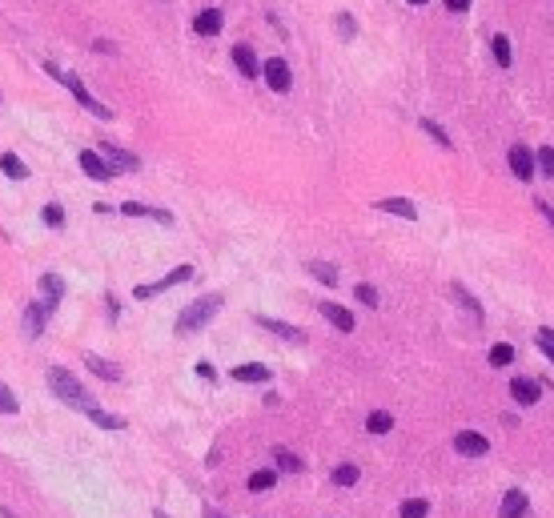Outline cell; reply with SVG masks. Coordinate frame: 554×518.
<instances>
[{
	"label": "cell",
	"mask_w": 554,
	"mask_h": 518,
	"mask_svg": "<svg viewBox=\"0 0 554 518\" xmlns=\"http://www.w3.org/2000/svg\"><path fill=\"white\" fill-rule=\"evenodd\" d=\"M84 366L97 373V378H105V382H121L125 378V370L117 362H109V357H100V354H84Z\"/></svg>",
	"instance_id": "cell-12"
},
{
	"label": "cell",
	"mask_w": 554,
	"mask_h": 518,
	"mask_svg": "<svg viewBox=\"0 0 554 518\" xmlns=\"http://www.w3.org/2000/svg\"><path fill=\"white\" fill-rule=\"evenodd\" d=\"M17 410H20V406H17V394L0 382V414H17Z\"/></svg>",
	"instance_id": "cell-35"
},
{
	"label": "cell",
	"mask_w": 554,
	"mask_h": 518,
	"mask_svg": "<svg viewBox=\"0 0 554 518\" xmlns=\"http://www.w3.org/2000/svg\"><path fill=\"white\" fill-rule=\"evenodd\" d=\"M526 515V494L522 490H506L502 506H498V518H522Z\"/></svg>",
	"instance_id": "cell-19"
},
{
	"label": "cell",
	"mask_w": 554,
	"mask_h": 518,
	"mask_svg": "<svg viewBox=\"0 0 554 518\" xmlns=\"http://www.w3.org/2000/svg\"><path fill=\"white\" fill-rule=\"evenodd\" d=\"M221 24H225L221 8H205V13H197V17H193V33L197 36H217V33H221Z\"/></svg>",
	"instance_id": "cell-13"
},
{
	"label": "cell",
	"mask_w": 554,
	"mask_h": 518,
	"mask_svg": "<svg viewBox=\"0 0 554 518\" xmlns=\"http://www.w3.org/2000/svg\"><path fill=\"white\" fill-rule=\"evenodd\" d=\"M257 325L261 330H269V334H277V338H285V341H306V334L301 330H294V325H285V322H277V318H257Z\"/></svg>",
	"instance_id": "cell-20"
},
{
	"label": "cell",
	"mask_w": 554,
	"mask_h": 518,
	"mask_svg": "<svg viewBox=\"0 0 554 518\" xmlns=\"http://www.w3.org/2000/svg\"><path fill=\"white\" fill-rule=\"evenodd\" d=\"M510 394H514V402H522V406H534L538 398H542L538 382H530V378H514V382H510Z\"/></svg>",
	"instance_id": "cell-17"
},
{
	"label": "cell",
	"mask_w": 554,
	"mask_h": 518,
	"mask_svg": "<svg viewBox=\"0 0 554 518\" xmlns=\"http://www.w3.org/2000/svg\"><path fill=\"white\" fill-rule=\"evenodd\" d=\"M233 65H237V73H241V77H257V73H261L257 52L249 49V45H237V49H233Z\"/></svg>",
	"instance_id": "cell-16"
},
{
	"label": "cell",
	"mask_w": 554,
	"mask_h": 518,
	"mask_svg": "<svg viewBox=\"0 0 554 518\" xmlns=\"http://www.w3.org/2000/svg\"><path fill=\"white\" fill-rule=\"evenodd\" d=\"M310 274L317 281H326V286H338V269L329 265V261H310Z\"/></svg>",
	"instance_id": "cell-30"
},
{
	"label": "cell",
	"mask_w": 554,
	"mask_h": 518,
	"mask_svg": "<svg viewBox=\"0 0 554 518\" xmlns=\"http://www.w3.org/2000/svg\"><path fill=\"white\" fill-rule=\"evenodd\" d=\"M426 515H430V502L426 498H406L402 510H398V518H426Z\"/></svg>",
	"instance_id": "cell-27"
},
{
	"label": "cell",
	"mask_w": 554,
	"mask_h": 518,
	"mask_svg": "<svg viewBox=\"0 0 554 518\" xmlns=\"http://www.w3.org/2000/svg\"><path fill=\"white\" fill-rule=\"evenodd\" d=\"M490 49H494V61H498V65H502V68H510V40H506L502 33H494Z\"/></svg>",
	"instance_id": "cell-31"
},
{
	"label": "cell",
	"mask_w": 554,
	"mask_h": 518,
	"mask_svg": "<svg viewBox=\"0 0 554 518\" xmlns=\"http://www.w3.org/2000/svg\"><path fill=\"white\" fill-rule=\"evenodd\" d=\"M197 373H201V378H205V382H213V378H217V370H213V366H205V362H201V366H197Z\"/></svg>",
	"instance_id": "cell-40"
},
{
	"label": "cell",
	"mask_w": 554,
	"mask_h": 518,
	"mask_svg": "<svg viewBox=\"0 0 554 518\" xmlns=\"http://www.w3.org/2000/svg\"><path fill=\"white\" fill-rule=\"evenodd\" d=\"M233 382H269V366H261V362H249V366H233Z\"/></svg>",
	"instance_id": "cell-21"
},
{
	"label": "cell",
	"mask_w": 554,
	"mask_h": 518,
	"mask_svg": "<svg viewBox=\"0 0 554 518\" xmlns=\"http://www.w3.org/2000/svg\"><path fill=\"white\" fill-rule=\"evenodd\" d=\"M534 165H538V173L554 177V149H551V145H542V149L534 153Z\"/></svg>",
	"instance_id": "cell-32"
},
{
	"label": "cell",
	"mask_w": 554,
	"mask_h": 518,
	"mask_svg": "<svg viewBox=\"0 0 554 518\" xmlns=\"http://www.w3.org/2000/svg\"><path fill=\"white\" fill-rule=\"evenodd\" d=\"M410 4H430V0H410Z\"/></svg>",
	"instance_id": "cell-44"
},
{
	"label": "cell",
	"mask_w": 554,
	"mask_h": 518,
	"mask_svg": "<svg viewBox=\"0 0 554 518\" xmlns=\"http://www.w3.org/2000/svg\"><path fill=\"white\" fill-rule=\"evenodd\" d=\"M49 318H52V309L45 306V302H33V306L24 309V334H29V338H40Z\"/></svg>",
	"instance_id": "cell-10"
},
{
	"label": "cell",
	"mask_w": 554,
	"mask_h": 518,
	"mask_svg": "<svg viewBox=\"0 0 554 518\" xmlns=\"http://www.w3.org/2000/svg\"><path fill=\"white\" fill-rule=\"evenodd\" d=\"M338 29H342V36H345V40H350V36L358 33V24H354V17H350V13H342V17H338Z\"/></svg>",
	"instance_id": "cell-38"
},
{
	"label": "cell",
	"mask_w": 554,
	"mask_h": 518,
	"mask_svg": "<svg viewBox=\"0 0 554 518\" xmlns=\"http://www.w3.org/2000/svg\"><path fill=\"white\" fill-rule=\"evenodd\" d=\"M377 209H382V213H398V217H406V221L418 217V205L406 201V197H382V201H377Z\"/></svg>",
	"instance_id": "cell-18"
},
{
	"label": "cell",
	"mask_w": 554,
	"mask_h": 518,
	"mask_svg": "<svg viewBox=\"0 0 554 518\" xmlns=\"http://www.w3.org/2000/svg\"><path fill=\"white\" fill-rule=\"evenodd\" d=\"M446 8H450V13H466V8H470V0H446Z\"/></svg>",
	"instance_id": "cell-39"
},
{
	"label": "cell",
	"mask_w": 554,
	"mask_h": 518,
	"mask_svg": "<svg viewBox=\"0 0 554 518\" xmlns=\"http://www.w3.org/2000/svg\"><path fill=\"white\" fill-rule=\"evenodd\" d=\"M40 293H45V306L57 309V306H61V297H65V277L45 274V277H40Z\"/></svg>",
	"instance_id": "cell-15"
},
{
	"label": "cell",
	"mask_w": 554,
	"mask_h": 518,
	"mask_svg": "<svg viewBox=\"0 0 554 518\" xmlns=\"http://www.w3.org/2000/svg\"><path fill=\"white\" fill-rule=\"evenodd\" d=\"M49 390L57 394V398H61V402H68L73 410H84V414H89V410L97 406L93 398H89V394H84L81 382H77V378L65 370V366H52V370H49Z\"/></svg>",
	"instance_id": "cell-1"
},
{
	"label": "cell",
	"mask_w": 554,
	"mask_h": 518,
	"mask_svg": "<svg viewBox=\"0 0 554 518\" xmlns=\"http://www.w3.org/2000/svg\"><path fill=\"white\" fill-rule=\"evenodd\" d=\"M322 318H326L329 325H334V330H342V334H354V313H350V309L345 306H338V302H322Z\"/></svg>",
	"instance_id": "cell-9"
},
{
	"label": "cell",
	"mask_w": 554,
	"mask_h": 518,
	"mask_svg": "<svg viewBox=\"0 0 554 518\" xmlns=\"http://www.w3.org/2000/svg\"><path fill=\"white\" fill-rule=\"evenodd\" d=\"M510 362H514V346H510V341L490 346V366H510Z\"/></svg>",
	"instance_id": "cell-29"
},
{
	"label": "cell",
	"mask_w": 554,
	"mask_h": 518,
	"mask_svg": "<svg viewBox=\"0 0 554 518\" xmlns=\"http://www.w3.org/2000/svg\"><path fill=\"white\" fill-rule=\"evenodd\" d=\"M125 217H149V221H161V225H173V213L169 209H153V205H141V201H125L121 205Z\"/></svg>",
	"instance_id": "cell-11"
},
{
	"label": "cell",
	"mask_w": 554,
	"mask_h": 518,
	"mask_svg": "<svg viewBox=\"0 0 554 518\" xmlns=\"http://www.w3.org/2000/svg\"><path fill=\"white\" fill-rule=\"evenodd\" d=\"M450 293H454V302H458L462 309H466V313H470L474 322H482V306L474 302V293L466 290V286H458V281H454V286H450Z\"/></svg>",
	"instance_id": "cell-22"
},
{
	"label": "cell",
	"mask_w": 554,
	"mask_h": 518,
	"mask_svg": "<svg viewBox=\"0 0 554 518\" xmlns=\"http://www.w3.org/2000/svg\"><path fill=\"white\" fill-rule=\"evenodd\" d=\"M538 350H542V354L554 362V330H546V325L538 330Z\"/></svg>",
	"instance_id": "cell-37"
},
{
	"label": "cell",
	"mask_w": 554,
	"mask_h": 518,
	"mask_svg": "<svg viewBox=\"0 0 554 518\" xmlns=\"http://www.w3.org/2000/svg\"><path fill=\"white\" fill-rule=\"evenodd\" d=\"M0 169H4V177H13V181H24V177H29V165L20 161L17 153H0Z\"/></svg>",
	"instance_id": "cell-23"
},
{
	"label": "cell",
	"mask_w": 554,
	"mask_h": 518,
	"mask_svg": "<svg viewBox=\"0 0 554 518\" xmlns=\"http://www.w3.org/2000/svg\"><path fill=\"white\" fill-rule=\"evenodd\" d=\"M454 450L466 454V458H482V454H490V442L478 430H462V434L454 438Z\"/></svg>",
	"instance_id": "cell-7"
},
{
	"label": "cell",
	"mask_w": 554,
	"mask_h": 518,
	"mask_svg": "<svg viewBox=\"0 0 554 518\" xmlns=\"http://www.w3.org/2000/svg\"><path fill=\"white\" fill-rule=\"evenodd\" d=\"M366 430H370V434H390V430H394V418L386 414V410H374V414L366 418Z\"/></svg>",
	"instance_id": "cell-26"
},
{
	"label": "cell",
	"mask_w": 554,
	"mask_h": 518,
	"mask_svg": "<svg viewBox=\"0 0 554 518\" xmlns=\"http://www.w3.org/2000/svg\"><path fill=\"white\" fill-rule=\"evenodd\" d=\"M274 482H277L274 470H253V474H249V490H253V494H265V490H274Z\"/></svg>",
	"instance_id": "cell-25"
},
{
	"label": "cell",
	"mask_w": 554,
	"mask_h": 518,
	"mask_svg": "<svg viewBox=\"0 0 554 518\" xmlns=\"http://www.w3.org/2000/svg\"><path fill=\"white\" fill-rule=\"evenodd\" d=\"M189 277H193V265H177V269H173V274H165L161 281H149V286H137V290H133V297H137V302H149V297H157L161 290H173V286H181V281H189Z\"/></svg>",
	"instance_id": "cell-4"
},
{
	"label": "cell",
	"mask_w": 554,
	"mask_h": 518,
	"mask_svg": "<svg viewBox=\"0 0 554 518\" xmlns=\"http://www.w3.org/2000/svg\"><path fill=\"white\" fill-rule=\"evenodd\" d=\"M506 161H510V173L518 181H530L538 173V165H534V153L526 145H510V153H506Z\"/></svg>",
	"instance_id": "cell-6"
},
{
	"label": "cell",
	"mask_w": 554,
	"mask_h": 518,
	"mask_svg": "<svg viewBox=\"0 0 554 518\" xmlns=\"http://www.w3.org/2000/svg\"><path fill=\"white\" fill-rule=\"evenodd\" d=\"M40 217H45V225H52V229L65 225V209H61V205H45V213H40Z\"/></svg>",
	"instance_id": "cell-36"
},
{
	"label": "cell",
	"mask_w": 554,
	"mask_h": 518,
	"mask_svg": "<svg viewBox=\"0 0 554 518\" xmlns=\"http://www.w3.org/2000/svg\"><path fill=\"white\" fill-rule=\"evenodd\" d=\"M45 68H49V77H57V81L65 84V89L73 93V97L81 101V109H84V113L100 117V121H109V117H113V109H109V105H100V101L93 97L89 89H84V81L77 77V73H65V68H57V65H45Z\"/></svg>",
	"instance_id": "cell-3"
},
{
	"label": "cell",
	"mask_w": 554,
	"mask_h": 518,
	"mask_svg": "<svg viewBox=\"0 0 554 518\" xmlns=\"http://www.w3.org/2000/svg\"><path fill=\"white\" fill-rule=\"evenodd\" d=\"M261 77H265V84H269L274 93H290V84H294V73H290V65H285L281 57H269V61L261 65Z\"/></svg>",
	"instance_id": "cell-5"
},
{
	"label": "cell",
	"mask_w": 554,
	"mask_h": 518,
	"mask_svg": "<svg viewBox=\"0 0 554 518\" xmlns=\"http://www.w3.org/2000/svg\"><path fill=\"white\" fill-rule=\"evenodd\" d=\"M422 129H426V133H430V137H434V141H438V145H442V149H450V133L442 129L438 121H430V117H422Z\"/></svg>",
	"instance_id": "cell-33"
},
{
	"label": "cell",
	"mask_w": 554,
	"mask_h": 518,
	"mask_svg": "<svg viewBox=\"0 0 554 518\" xmlns=\"http://www.w3.org/2000/svg\"><path fill=\"white\" fill-rule=\"evenodd\" d=\"M77 161H81V169L89 173V177H97V181H109V177L117 173V169H113L109 161H105V157H100L97 149H84V153L77 157Z\"/></svg>",
	"instance_id": "cell-8"
},
{
	"label": "cell",
	"mask_w": 554,
	"mask_h": 518,
	"mask_svg": "<svg viewBox=\"0 0 554 518\" xmlns=\"http://www.w3.org/2000/svg\"><path fill=\"white\" fill-rule=\"evenodd\" d=\"M0 518H17V515H13V510H0Z\"/></svg>",
	"instance_id": "cell-43"
},
{
	"label": "cell",
	"mask_w": 554,
	"mask_h": 518,
	"mask_svg": "<svg viewBox=\"0 0 554 518\" xmlns=\"http://www.w3.org/2000/svg\"><path fill=\"white\" fill-rule=\"evenodd\" d=\"M205 518H225L221 510H213V506H205Z\"/></svg>",
	"instance_id": "cell-42"
},
{
	"label": "cell",
	"mask_w": 554,
	"mask_h": 518,
	"mask_svg": "<svg viewBox=\"0 0 554 518\" xmlns=\"http://www.w3.org/2000/svg\"><path fill=\"white\" fill-rule=\"evenodd\" d=\"M225 306V297L221 293H205V297H197V302H189V306L177 313V330L181 334H193V330H201V325L213 322V313Z\"/></svg>",
	"instance_id": "cell-2"
},
{
	"label": "cell",
	"mask_w": 554,
	"mask_h": 518,
	"mask_svg": "<svg viewBox=\"0 0 554 518\" xmlns=\"http://www.w3.org/2000/svg\"><path fill=\"white\" fill-rule=\"evenodd\" d=\"M274 462H277V470H285V474H301V458H297L294 450H285V446L274 450Z\"/></svg>",
	"instance_id": "cell-24"
},
{
	"label": "cell",
	"mask_w": 554,
	"mask_h": 518,
	"mask_svg": "<svg viewBox=\"0 0 554 518\" xmlns=\"http://www.w3.org/2000/svg\"><path fill=\"white\" fill-rule=\"evenodd\" d=\"M354 297H358L361 306H370V309L377 306V290L370 286V281H361V286H354Z\"/></svg>",
	"instance_id": "cell-34"
},
{
	"label": "cell",
	"mask_w": 554,
	"mask_h": 518,
	"mask_svg": "<svg viewBox=\"0 0 554 518\" xmlns=\"http://www.w3.org/2000/svg\"><path fill=\"white\" fill-rule=\"evenodd\" d=\"M153 518H169V515H161V510H157V515H153Z\"/></svg>",
	"instance_id": "cell-45"
},
{
	"label": "cell",
	"mask_w": 554,
	"mask_h": 518,
	"mask_svg": "<svg viewBox=\"0 0 554 518\" xmlns=\"http://www.w3.org/2000/svg\"><path fill=\"white\" fill-rule=\"evenodd\" d=\"M329 478H334V486H354V482L361 478V470L354 466V462H345V466H338L334 474H329Z\"/></svg>",
	"instance_id": "cell-28"
},
{
	"label": "cell",
	"mask_w": 554,
	"mask_h": 518,
	"mask_svg": "<svg viewBox=\"0 0 554 518\" xmlns=\"http://www.w3.org/2000/svg\"><path fill=\"white\" fill-rule=\"evenodd\" d=\"M538 209H542V217H546V221H551V229H554V209H551V205H538Z\"/></svg>",
	"instance_id": "cell-41"
},
{
	"label": "cell",
	"mask_w": 554,
	"mask_h": 518,
	"mask_svg": "<svg viewBox=\"0 0 554 518\" xmlns=\"http://www.w3.org/2000/svg\"><path fill=\"white\" fill-rule=\"evenodd\" d=\"M97 153H100V157H109V161H113V169H129V173H137V169H141L137 153H129V149H121V145H100Z\"/></svg>",
	"instance_id": "cell-14"
}]
</instances>
